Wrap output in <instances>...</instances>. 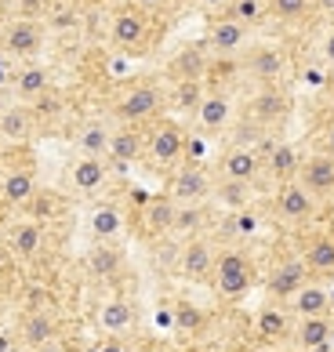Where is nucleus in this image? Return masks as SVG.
<instances>
[{"instance_id":"c756f323","label":"nucleus","mask_w":334,"mask_h":352,"mask_svg":"<svg viewBox=\"0 0 334 352\" xmlns=\"http://www.w3.org/2000/svg\"><path fill=\"white\" fill-rule=\"evenodd\" d=\"M171 226H175V200L171 197L146 200V207H142V229L149 232V236L153 240H157V236H171Z\"/></svg>"},{"instance_id":"39448f33","label":"nucleus","mask_w":334,"mask_h":352,"mask_svg":"<svg viewBox=\"0 0 334 352\" xmlns=\"http://www.w3.org/2000/svg\"><path fill=\"white\" fill-rule=\"evenodd\" d=\"M211 192H214V175L208 171V164H178L171 178H167V197L178 207L208 204Z\"/></svg>"},{"instance_id":"bb28decb","label":"nucleus","mask_w":334,"mask_h":352,"mask_svg":"<svg viewBox=\"0 0 334 352\" xmlns=\"http://www.w3.org/2000/svg\"><path fill=\"white\" fill-rule=\"evenodd\" d=\"M287 305H291V312H294L298 320H305V316H331V305H334V298H331V291H327L324 283L309 280V283H305L298 294L291 298Z\"/></svg>"},{"instance_id":"f3484780","label":"nucleus","mask_w":334,"mask_h":352,"mask_svg":"<svg viewBox=\"0 0 334 352\" xmlns=\"http://www.w3.org/2000/svg\"><path fill=\"white\" fill-rule=\"evenodd\" d=\"M302 262L309 269V280H334V232H313L302 243Z\"/></svg>"},{"instance_id":"8fccbe9b","label":"nucleus","mask_w":334,"mask_h":352,"mask_svg":"<svg viewBox=\"0 0 334 352\" xmlns=\"http://www.w3.org/2000/svg\"><path fill=\"white\" fill-rule=\"evenodd\" d=\"M4 22H8V0H0V30H4Z\"/></svg>"},{"instance_id":"09e8293b","label":"nucleus","mask_w":334,"mask_h":352,"mask_svg":"<svg viewBox=\"0 0 334 352\" xmlns=\"http://www.w3.org/2000/svg\"><path fill=\"white\" fill-rule=\"evenodd\" d=\"M313 11H327V15H334V0H313Z\"/></svg>"},{"instance_id":"cd10ccee","label":"nucleus","mask_w":334,"mask_h":352,"mask_svg":"<svg viewBox=\"0 0 334 352\" xmlns=\"http://www.w3.org/2000/svg\"><path fill=\"white\" fill-rule=\"evenodd\" d=\"M284 116H287V98L280 95L276 87H265V91H258V95L251 98V106H247V120H254L258 127L280 124Z\"/></svg>"},{"instance_id":"603ef678","label":"nucleus","mask_w":334,"mask_h":352,"mask_svg":"<svg viewBox=\"0 0 334 352\" xmlns=\"http://www.w3.org/2000/svg\"><path fill=\"white\" fill-rule=\"evenodd\" d=\"M313 352H334V349H331V345H324V349H313Z\"/></svg>"},{"instance_id":"5fc2aeb1","label":"nucleus","mask_w":334,"mask_h":352,"mask_svg":"<svg viewBox=\"0 0 334 352\" xmlns=\"http://www.w3.org/2000/svg\"><path fill=\"white\" fill-rule=\"evenodd\" d=\"M189 352H211V349H189Z\"/></svg>"},{"instance_id":"a18cd8bd","label":"nucleus","mask_w":334,"mask_h":352,"mask_svg":"<svg viewBox=\"0 0 334 352\" xmlns=\"http://www.w3.org/2000/svg\"><path fill=\"white\" fill-rule=\"evenodd\" d=\"M320 153H327V156H334V120L327 124V131H324V149Z\"/></svg>"},{"instance_id":"dca6fc26","label":"nucleus","mask_w":334,"mask_h":352,"mask_svg":"<svg viewBox=\"0 0 334 352\" xmlns=\"http://www.w3.org/2000/svg\"><path fill=\"white\" fill-rule=\"evenodd\" d=\"M135 323H138V309H135L131 298L109 294L106 302H102V309H98V327H102V334L127 338V334L135 331Z\"/></svg>"},{"instance_id":"f8f14e48","label":"nucleus","mask_w":334,"mask_h":352,"mask_svg":"<svg viewBox=\"0 0 334 352\" xmlns=\"http://www.w3.org/2000/svg\"><path fill=\"white\" fill-rule=\"evenodd\" d=\"M44 243H47V229L33 218L11 221L8 232H4V247L11 251V258H22V262H33V258L44 251Z\"/></svg>"},{"instance_id":"c85d7f7f","label":"nucleus","mask_w":334,"mask_h":352,"mask_svg":"<svg viewBox=\"0 0 334 352\" xmlns=\"http://www.w3.org/2000/svg\"><path fill=\"white\" fill-rule=\"evenodd\" d=\"M11 87H15V95L25 102V106H30V102L44 98L47 91H51V73H47V66H41V62H30V66H22L15 73Z\"/></svg>"},{"instance_id":"49530a36","label":"nucleus","mask_w":334,"mask_h":352,"mask_svg":"<svg viewBox=\"0 0 334 352\" xmlns=\"http://www.w3.org/2000/svg\"><path fill=\"white\" fill-rule=\"evenodd\" d=\"M8 272H11V251L0 243V276H8Z\"/></svg>"},{"instance_id":"aec40b11","label":"nucleus","mask_w":334,"mask_h":352,"mask_svg":"<svg viewBox=\"0 0 334 352\" xmlns=\"http://www.w3.org/2000/svg\"><path fill=\"white\" fill-rule=\"evenodd\" d=\"M36 113L25 106V102H15V106L0 109V138L11 142V146H25L36 135Z\"/></svg>"},{"instance_id":"864d4df0","label":"nucleus","mask_w":334,"mask_h":352,"mask_svg":"<svg viewBox=\"0 0 334 352\" xmlns=\"http://www.w3.org/2000/svg\"><path fill=\"white\" fill-rule=\"evenodd\" d=\"M0 316H4V294H0Z\"/></svg>"},{"instance_id":"f03ea898","label":"nucleus","mask_w":334,"mask_h":352,"mask_svg":"<svg viewBox=\"0 0 334 352\" xmlns=\"http://www.w3.org/2000/svg\"><path fill=\"white\" fill-rule=\"evenodd\" d=\"M186 142H189V131H186V124L175 120V116L153 120L149 135H146L149 167H157V171H175V167L186 160Z\"/></svg>"},{"instance_id":"473e14b6","label":"nucleus","mask_w":334,"mask_h":352,"mask_svg":"<svg viewBox=\"0 0 334 352\" xmlns=\"http://www.w3.org/2000/svg\"><path fill=\"white\" fill-rule=\"evenodd\" d=\"M203 221H208V207L203 204H186L178 207L175 204V226H171V236H200L203 232Z\"/></svg>"},{"instance_id":"f257e3e1","label":"nucleus","mask_w":334,"mask_h":352,"mask_svg":"<svg viewBox=\"0 0 334 352\" xmlns=\"http://www.w3.org/2000/svg\"><path fill=\"white\" fill-rule=\"evenodd\" d=\"M164 87L153 84V80H138V84H127L117 98H113V120L117 124H149V120H160L164 116Z\"/></svg>"},{"instance_id":"c9c22d12","label":"nucleus","mask_w":334,"mask_h":352,"mask_svg":"<svg viewBox=\"0 0 334 352\" xmlns=\"http://www.w3.org/2000/svg\"><path fill=\"white\" fill-rule=\"evenodd\" d=\"M203 95H208V91H203V80H175L171 102H175V109H182V113H197Z\"/></svg>"},{"instance_id":"4d7b16f0","label":"nucleus","mask_w":334,"mask_h":352,"mask_svg":"<svg viewBox=\"0 0 334 352\" xmlns=\"http://www.w3.org/2000/svg\"><path fill=\"white\" fill-rule=\"evenodd\" d=\"M0 243H4V236H0Z\"/></svg>"},{"instance_id":"ddd939ff","label":"nucleus","mask_w":334,"mask_h":352,"mask_svg":"<svg viewBox=\"0 0 334 352\" xmlns=\"http://www.w3.org/2000/svg\"><path fill=\"white\" fill-rule=\"evenodd\" d=\"M294 182L302 189H309L316 200H331L334 197V156H327V153L302 156V167H298V178Z\"/></svg>"},{"instance_id":"5701e85b","label":"nucleus","mask_w":334,"mask_h":352,"mask_svg":"<svg viewBox=\"0 0 334 352\" xmlns=\"http://www.w3.org/2000/svg\"><path fill=\"white\" fill-rule=\"evenodd\" d=\"M124 207L113 204V200H102L91 207V218H87V229H91V240L95 243H117L120 232H124Z\"/></svg>"},{"instance_id":"3c124183","label":"nucleus","mask_w":334,"mask_h":352,"mask_svg":"<svg viewBox=\"0 0 334 352\" xmlns=\"http://www.w3.org/2000/svg\"><path fill=\"white\" fill-rule=\"evenodd\" d=\"M327 87L334 91V66H331V73H327Z\"/></svg>"},{"instance_id":"58836bf2","label":"nucleus","mask_w":334,"mask_h":352,"mask_svg":"<svg viewBox=\"0 0 334 352\" xmlns=\"http://www.w3.org/2000/svg\"><path fill=\"white\" fill-rule=\"evenodd\" d=\"M203 156H208V138H203V135H189L182 164H203Z\"/></svg>"},{"instance_id":"de8ad7c7","label":"nucleus","mask_w":334,"mask_h":352,"mask_svg":"<svg viewBox=\"0 0 334 352\" xmlns=\"http://www.w3.org/2000/svg\"><path fill=\"white\" fill-rule=\"evenodd\" d=\"M200 8H208V11H225L229 4H233V0H197Z\"/></svg>"},{"instance_id":"7ed1b4c3","label":"nucleus","mask_w":334,"mask_h":352,"mask_svg":"<svg viewBox=\"0 0 334 352\" xmlns=\"http://www.w3.org/2000/svg\"><path fill=\"white\" fill-rule=\"evenodd\" d=\"M211 287L225 298V302H240V298L254 287V262H251V254L240 251V247H222L218 258H214Z\"/></svg>"},{"instance_id":"1a4fd4ad","label":"nucleus","mask_w":334,"mask_h":352,"mask_svg":"<svg viewBox=\"0 0 334 352\" xmlns=\"http://www.w3.org/2000/svg\"><path fill=\"white\" fill-rule=\"evenodd\" d=\"M305 283H309V269H305L302 258H280V262L269 269V276H265V291L280 305V302H291Z\"/></svg>"},{"instance_id":"9d476101","label":"nucleus","mask_w":334,"mask_h":352,"mask_svg":"<svg viewBox=\"0 0 334 352\" xmlns=\"http://www.w3.org/2000/svg\"><path fill=\"white\" fill-rule=\"evenodd\" d=\"M243 66H247V73L262 87H276L287 73V55H284V47H276V44H254L247 51V58H243Z\"/></svg>"},{"instance_id":"393cba45","label":"nucleus","mask_w":334,"mask_h":352,"mask_svg":"<svg viewBox=\"0 0 334 352\" xmlns=\"http://www.w3.org/2000/svg\"><path fill=\"white\" fill-rule=\"evenodd\" d=\"M109 135H113V124L106 120H84L80 127H76V135H73V146L80 156H95V160H106V153H109Z\"/></svg>"},{"instance_id":"a19ab883","label":"nucleus","mask_w":334,"mask_h":352,"mask_svg":"<svg viewBox=\"0 0 334 352\" xmlns=\"http://www.w3.org/2000/svg\"><path fill=\"white\" fill-rule=\"evenodd\" d=\"M320 58H324L327 66H334V30H327L324 41H320Z\"/></svg>"},{"instance_id":"6e6d98bb","label":"nucleus","mask_w":334,"mask_h":352,"mask_svg":"<svg viewBox=\"0 0 334 352\" xmlns=\"http://www.w3.org/2000/svg\"><path fill=\"white\" fill-rule=\"evenodd\" d=\"M153 352H167V349H153Z\"/></svg>"},{"instance_id":"37998d69","label":"nucleus","mask_w":334,"mask_h":352,"mask_svg":"<svg viewBox=\"0 0 334 352\" xmlns=\"http://www.w3.org/2000/svg\"><path fill=\"white\" fill-rule=\"evenodd\" d=\"M30 352H69V345L62 342V338H55V342H44V345H36V349H30Z\"/></svg>"},{"instance_id":"2f4dec72","label":"nucleus","mask_w":334,"mask_h":352,"mask_svg":"<svg viewBox=\"0 0 334 352\" xmlns=\"http://www.w3.org/2000/svg\"><path fill=\"white\" fill-rule=\"evenodd\" d=\"M62 211H66V200H62L55 189H36L30 197V204H25V218L41 221V226H47V221L58 218Z\"/></svg>"},{"instance_id":"412c9836","label":"nucleus","mask_w":334,"mask_h":352,"mask_svg":"<svg viewBox=\"0 0 334 352\" xmlns=\"http://www.w3.org/2000/svg\"><path fill=\"white\" fill-rule=\"evenodd\" d=\"M294 331V323H291V312L284 305H276V302H269L258 309V316H254V338H258L262 345H280V342H287Z\"/></svg>"},{"instance_id":"4c0bfd02","label":"nucleus","mask_w":334,"mask_h":352,"mask_svg":"<svg viewBox=\"0 0 334 352\" xmlns=\"http://www.w3.org/2000/svg\"><path fill=\"white\" fill-rule=\"evenodd\" d=\"M265 8L280 22H302V19H309L313 0H265Z\"/></svg>"},{"instance_id":"72a5a7b5","label":"nucleus","mask_w":334,"mask_h":352,"mask_svg":"<svg viewBox=\"0 0 334 352\" xmlns=\"http://www.w3.org/2000/svg\"><path fill=\"white\" fill-rule=\"evenodd\" d=\"M211 197L222 204L225 211H247V207H251V186H247V182H222V178H218Z\"/></svg>"},{"instance_id":"2eb2a0df","label":"nucleus","mask_w":334,"mask_h":352,"mask_svg":"<svg viewBox=\"0 0 334 352\" xmlns=\"http://www.w3.org/2000/svg\"><path fill=\"white\" fill-rule=\"evenodd\" d=\"M109 167H127L135 160H146V131L135 124H117L109 135V153H106Z\"/></svg>"},{"instance_id":"ea45409f","label":"nucleus","mask_w":334,"mask_h":352,"mask_svg":"<svg viewBox=\"0 0 334 352\" xmlns=\"http://www.w3.org/2000/svg\"><path fill=\"white\" fill-rule=\"evenodd\" d=\"M95 352H131V345H127L124 338H109V334H106V338L95 345Z\"/></svg>"},{"instance_id":"9b49d317","label":"nucleus","mask_w":334,"mask_h":352,"mask_svg":"<svg viewBox=\"0 0 334 352\" xmlns=\"http://www.w3.org/2000/svg\"><path fill=\"white\" fill-rule=\"evenodd\" d=\"M192 124H197V135L211 138V135H222L229 124H233V98L225 91H208L203 102L192 113Z\"/></svg>"},{"instance_id":"20e7f679","label":"nucleus","mask_w":334,"mask_h":352,"mask_svg":"<svg viewBox=\"0 0 334 352\" xmlns=\"http://www.w3.org/2000/svg\"><path fill=\"white\" fill-rule=\"evenodd\" d=\"M47 41V25L33 15H15L4 22V30H0V47L8 51L11 58H36L41 55V47Z\"/></svg>"},{"instance_id":"6ab92c4d","label":"nucleus","mask_w":334,"mask_h":352,"mask_svg":"<svg viewBox=\"0 0 334 352\" xmlns=\"http://www.w3.org/2000/svg\"><path fill=\"white\" fill-rule=\"evenodd\" d=\"M251 41V30L247 25H240L233 19L218 15L211 25H208V36H203V44H208L214 55H236V51H243Z\"/></svg>"},{"instance_id":"4be33fe9","label":"nucleus","mask_w":334,"mask_h":352,"mask_svg":"<svg viewBox=\"0 0 334 352\" xmlns=\"http://www.w3.org/2000/svg\"><path fill=\"white\" fill-rule=\"evenodd\" d=\"M58 331H62V323H58V316H55V309H25V316H22V323H19V338H22L30 349L62 338Z\"/></svg>"},{"instance_id":"423d86ee","label":"nucleus","mask_w":334,"mask_h":352,"mask_svg":"<svg viewBox=\"0 0 334 352\" xmlns=\"http://www.w3.org/2000/svg\"><path fill=\"white\" fill-rule=\"evenodd\" d=\"M273 211L276 218L284 221V226H309V221L320 214V200L313 197L309 189H302L298 182H284V186H276V197H273Z\"/></svg>"},{"instance_id":"a878e982","label":"nucleus","mask_w":334,"mask_h":352,"mask_svg":"<svg viewBox=\"0 0 334 352\" xmlns=\"http://www.w3.org/2000/svg\"><path fill=\"white\" fill-rule=\"evenodd\" d=\"M331 338H334V316H305L291 331V342L302 352L324 349V345H331Z\"/></svg>"},{"instance_id":"b1692460","label":"nucleus","mask_w":334,"mask_h":352,"mask_svg":"<svg viewBox=\"0 0 334 352\" xmlns=\"http://www.w3.org/2000/svg\"><path fill=\"white\" fill-rule=\"evenodd\" d=\"M36 189H41V186H36V171H33V164L11 167V171L0 175V200H4V204L25 207Z\"/></svg>"},{"instance_id":"f704fd0d","label":"nucleus","mask_w":334,"mask_h":352,"mask_svg":"<svg viewBox=\"0 0 334 352\" xmlns=\"http://www.w3.org/2000/svg\"><path fill=\"white\" fill-rule=\"evenodd\" d=\"M171 320H175V331L178 334H200L203 327H208L203 309H197L189 298H178V302L171 305Z\"/></svg>"},{"instance_id":"7c9ffc66","label":"nucleus","mask_w":334,"mask_h":352,"mask_svg":"<svg viewBox=\"0 0 334 352\" xmlns=\"http://www.w3.org/2000/svg\"><path fill=\"white\" fill-rule=\"evenodd\" d=\"M124 265V254L117 243H95L91 251H87V272H91L95 280H113Z\"/></svg>"},{"instance_id":"13d9d810","label":"nucleus","mask_w":334,"mask_h":352,"mask_svg":"<svg viewBox=\"0 0 334 352\" xmlns=\"http://www.w3.org/2000/svg\"><path fill=\"white\" fill-rule=\"evenodd\" d=\"M0 142H4V138H0Z\"/></svg>"},{"instance_id":"79ce46f5","label":"nucleus","mask_w":334,"mask_h":352,"mask_svg":"<svg viewBox=\"0 0 334 352\" xmlns=\"http://www.w3.org/2000/svg\"><path fill=\"white\" fill-rule=\"evenodd\" d=\"M19 8H22V15H33L36 19V11L51 8V0H19Z\"/></svg>"},{"instance_id":"4468645a","label":"nucleus","mask_w":334,"mask_h":352,"mask_svg":"<svg viewBox=\"0 0 334 352\" xmlns=\"http://www.w3.org/2000/svg\"><path fill=\"white\" fill-rule=\"evenodd\" d=\"M66 182L76 197H98L109 182V160H95V156H76L66 171Z\"/></svg>"},{"instance_id":"a211bd4d","label":"nucleus","mask_w":334,"mask_h":352,"mask_svg":"<svg viewBox=\"0 0 334 352\" xmlns=\"http://www.w3.org/2000/svg\"><path fill=\"white\" fill-rule=\"evenodd\" d=\"M258 175H262V160L247 146H229L222 153V160H218V178L222 182H247L251 186Z\"/></svg>"},{"instance_id":"0eeeda50","label":"nucleus","mask_w":334,"mask_h":352,"mask_svg":"<svg viewBox=\"0 0 334 352\" xmlns=\"http://www.w3.org/2000/svg\"><path fill=\"white\" fill-rule=\"evenodd\" d=\"M109 44L117 51H127V55L142 51L149 44V15L142 8H135V4L113 11V19H109Z\"/></svg>"},{"instance_id":"c03bdc74","label":"nucleus","mask_w":334,"mask_h":352,"mask_svg":"<svg viewBox=\"0 0 334 352\" xmlns=\"http://www.w3.org/2000/svg\"><path fill=\"white\" fill-rule=\"evenodd\" d=\"M167 4H171V0H135V8H142V11H160Z\"/></svg>"},{"instance_id":"6e6552de","label":"nucleus","mask_w":334,"mask_h":352,"mask_svg":"<svg viewBox=\"0 0 334 352\" xmlns=\"http://www.w3.org/2000/svg\"><path fill=\"white\" fill-rule=\"evenodd\" d=\"M214 258H218V247L203 236H189L182 243V251H178V276L189 280V283H211L214 276Z\"/></svg>"},{"instance_id":"e433bc0d","label":"nucleus","mask_w":334,"mask_h":352,"mask_svg":"<svg viewBox=\"0 0 334 352\" xmlns=\"http://www.w3.org/2000/svg\"><path fill=\"white\" fill-rule=\"evenodd\" d=\"M225 19H233V22H240V25H251L254 22H262L265 15H269V8H265V0H233L225 11H222Z\"/></svg>"}]
</instances>
